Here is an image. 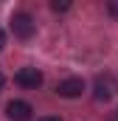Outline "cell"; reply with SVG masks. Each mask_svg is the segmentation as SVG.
<instances>
[{
  "instance_id": "5",
  "label": "cell",
  "mask_w": 118,
  "mask_h": 121,
  "mask_svg": "<svg viewBox=\"0 0 118 121\" xmlns=\"http://www.w3.org/2000/svg\"><path fill=\"white\" fill-rule=\"evenodd\" d=\"M110 96H113V85H110V79H98V82H96V99H104V101H107Z\"/></svg>"
},
{
  "instance_id": "1",
  "label": "cell",
  "mask_w": 118,
  "mask_h": 121,
  "mask_svg": "<svg viewBox=\"0 0 118 121\" xmlns=\"http://www.w3.org/2000/svg\"><path fill=\"white\" fill-rule=\"evenodd\" d=\"M11 31H14V37L28 39L31 34H34V20H31V14H25V11L14 14V17H11Z\"/></svg>"
},
{
  "instance_id": "7",
  "label": "cell",
  "mask_w": 118,
  "mask_h": 121,
  "mask_svg": "<svg viewBox=\"0 0 118 121\" xmlns=\"http://www.w3.org/2000/svg\"><path fill=\"white\" fill-rule=\"evenodd\" d=\"M3 45H6V34L0 31V51H3Z\"/></svg>"
},
{
  "instance_id": "9",
  "label": "cell",
  "mask_w": 118,
  "mask_h": 121,
  "mask_svg": "<svg viewBox=\"0 0 118 121\" xmlns=\"http://www.w3.org/2000/svg\"><path fill=\"white\" fill-rule=\"evenodd\" d=\"M3 82H6V79H3V73H0V87H3Z\"/></svg>"
},
{
  "instance_id": "6",
  "label": "cell",
  "mask_w": 118,
  "mask_h": 121,
  "mask_svg": "<svg viewBox=\"0 0 118 121\" xmlns=\"http://www.w3.org/2000/svg\"><path fill=\"white\" fill-rule=\"evenodd\" d=\"M51 9H54V11H65V9H67V3H59V0H56V3H51Z\"/></svg>"
},
{
  "instance_id": "2",
  "label": "cell",
  "mask_w": 118,
  "mask_h": 121,
  "mask_svg": "<svg viewBox=\"0 0 118 121\" xmlns=\"http://www.w3.org/2000/svg\"><path fill=\"white\" fill-rule=\"evenodd\" d=\"M17 85L25 87V90H37V87L42 85V73H39L37 68H23V70L17 73Z\"/></svg>"
},
{
  "instance_id": "8",
  "label": "cell",
  "mask_w": 118,
  "mask_h": 121,
  "mask_svg": "<svg viewBox=\"0 0 118 121\" xmlns=\"http://www.w3.org/2000/svg\"><path fill=\"white\" fill-rule=\"evenodd\" d=\"M39 121H62V118H54V116H45V118H39Z\"/></svg>"
},
{
  "instance_id": "4",
  "label": "cell",
  "mask_w": 118,
  "mask_h": 121,
  "mask_svg": "<svg viewBox=\"0 0 118 121\" xmlns=\"http://www.w3.org/2000/svg\"><path fill=\"white\" fill-rule=\"evenodd\" d=\"M82 90H84V82L82 79H65V82L56 85V93L62 99H76V96H82Z\"/></svg>"
},
{
  "instance_id": "3",
  "label": "cell",
  "mask_w": 118,
  "mask_h": 121,
  "mask_svg": "<svg viewBox=\"0 0 118 121\" xmlns=\"http://www.w3.org/2000/svg\"><path fill=\"white\" fill-rule=\"evenodd\" d=\"M31 104L28 101H8V107H6V116L11 121H28L31 118Z\"/></svg>"
}]
</instances>
